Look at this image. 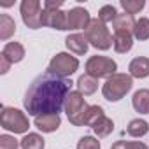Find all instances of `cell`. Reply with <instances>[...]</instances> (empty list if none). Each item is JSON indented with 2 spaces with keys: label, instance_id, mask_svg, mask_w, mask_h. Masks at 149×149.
I'll use <instances>...</instances> for the list:
<instances>
[{
  "label": "cell",
  "instance_id": "obj_1",
  "mask_svg": "<svg viewBox=\"0 0 149 149\" xmlns=\"http://www.w3.org/2000/svg\"><path fill=\"white\" fill-rule=\"evenodd\" d=\"M70 86V79L58 77L51 72H44L33 79V83L26 90L23 105L26 112L33 118L44 114H60L65 105L67 95L72 91Z\"/></svg>",
  "mask_w": 149,
  "mask_h": 149
},
{
  "label": "cell",
  "instance_id": "obj_2",
  "mask_svg": "<svg viewBox=\"0 0 149 149\" xmlns=\"http://www.w3.org/2000/svg\"><path fill=\"white\" fill-rule=\"evenodd\" d=\"M133 86V77L130 74H114L109 77L104 86H102V95L109 102H118L121 100Z\"/></svg>",
  "mask_w": 149,
  "mask_h": 149
},
{
  "label": "cell",
  "instance_id": "obj_3",
  "mask_svg": "<svg viewBox=\"0 0 149 149\" xmlns=\"http://www.w3.org/2000/svg\"><path fill=\"white\" fill-rule=\"evenodd\" d=\"M84 35L90 42V46H93L95 49L100 51H107L112 46V35L107 28L105 23H102L98 18L91 19V23L88 25V28L84 30Z\"/></svg>",
  "mask_w": 149,
  "mask_h": 149
},
{
  "label": "cell",
  "instance_id": "obj_4",
  "mask_svg": "<svg viewBox=\"0 0 149 149\" xmlns=\"http://www.w3.org/2000/svg\"><path fill=\"white\" fill-rule=\"evenodd\" d=\"M0 125H2L4 130L13 132V133H26L30 128V123H28V118L25 116V112H21L19 109H14V107H2Z\"/></svg>",
  "mask_w": 149,
  "mask_h": 149
},
{
  "label": "cell",
  "instance_id": "obj_5",
  "mask_svg": "<svg viewBox=\"0 0 149 149\" xmlns=\"http://www.w3.org/2000/svg\"><path fill=\"white\" fill-rule=\"evenodd\" d=\"M84 68H86L88 76H91L95 79H102V77L109 79V77L114 76V74H118L116 72L118 70V63L112 58H109V56H91L86 61Z\"/></svg>",
  "mask_w": 149,
  "mask_h": 149
},
{
  "label": "cell",
  "instance_id": "obj_6",
  "mask_svg": "<svg viewBox=\"0 0 149 149\" xmlns=\"http://www.w3.org/2000/svg\"><path fill=\"white\" fill-rule=\"evenodd\" d=\"M77 68H79V60L76 56H70L68 53H58V54H54L51 58L47 72L54 74V76H58V77H65L67 79Z\"/></svg>",
  "mask_w": 149,
  "mask_h": 149
},
{
  "label": "cell",
  "instance_id": "obj_7",
  "mask_svg": "<svg viewBox=\"0 0 149 149\" xmlns=\"http://www.w3.org/2000/svg\"><path fill=\"white\" fill-rule=\"evenodd\" d=\"M19 11H21L23 23L28 28L37 30V28L42 26V11H40V2L39 0H23Z\"/></svg>",
  "mask_w": 149,
  "mask_h": 149
},
{
  "label": "cell",
  "instance_id": "obj_8",
  "mask_svg": "<svg viewBox=\"0 0 149 149\" xmlns=\"http://www.w3.org/2000/svg\"><path fill=\"white\" fill-rule=\"evenodd\" d=\"M104 116V109L100 105H86L79 114L68 118V121L74 126H91L97 118Z\"/></svg>",
  "mask_w": 149,
  "mask_h": 149
},
{
  "label": "cell",
  "instance_id": "obj_9",
  "mask_svg": "<svg viewBox=\"0 0 149 149\" xmlns=\"http://www.w3.org/2000/svg\"><path fill=\"white\" fill-rule=\"evenodd\" d=\"M67 23H68V30H81V28H88V25L91 23L90 13L84 7H74L67 13Z\"/></svg>",
  "mask_w": 149,
  "mask_h": 149
},
{
  "label": "cell",
  "instance_id": "obj_10",
  "mask_svg": "<svg viewBox=\"0 0 149 149\" xmlns=\"http://www.w3.org/2000/svg\"><path fill=\"white\" fill-rule=\"evenodd\" d=\"M42 26H49L54 30H68L67 13H63L61 9H56V11L42 9Z\"/></svg>",
  "mask_w": 149,
  "mask_h": 149
},
{
  "label": "cell",
  "instance_id": "obj_11",
  "mask_svg": "<svg viewBox=\"0 0 149 149\" xmlns=\"http://www.w3.org/2000/svg\"><path fill=\"white\" fill-rule=\"evenodd\" d=\"M86 105H88V104H86L83 93H79V91H70V93L67 95V98H65V105H63V109H65L67 116L72 118V116L79 114Z\"/></svg>",
  "mask_w": 149,
  "mask_h": 149
},
{
  "label": "cell",
  "instance_id": "obj_12",
  "mask_svg": "<svg viewBox=\"0 0 149 149\" xmlns=\"http://www.w3.org/2000/svg\"><path fill=\"white\" fill-rule=\"evenodd\" d=\"M65 44H67L68 51H72L74 54H77V56L86 54V51L90 47V42H88V39H86L84 33H70L65 39Z\"/></svg>",
  "mask_w": 149,
  "mask_h": 149
},
{
  "label": "cell",
  "instance_id": "obj_13",
  "mask_svg": "<svg viewBox=\"0 0 149 149\" xmlns=\"http://www.w3.org/2000/svg\"><path fill=\"white\" fill-rule=\"evenodd\" d=\"M33 125H35V128H39L44 133H53L60 128L61 118H60V114H44V116H37L33 119Z\"/></svg>",
  "mask_w": 149,
  "mask_h": 149
},
{
  "label": "cell",
  "instance_id": "obj_14",
  "mask_svg": "<svg viewBox=\"0 0 149 149\" xmlns=\"http://www.w3.org/2000/svg\"><path fill=\"white\" fill-rule=\"evenodd\" d=\"M128 70H130V76L132 77H137V79H144L149 76V58L146 56H137L130 61L128 65Z\"/></svg>",
  "mask_w": 149,
  "mask_h": 149
},
{
  "label": "cell",
  "instance_id": "obj_15",
  "mask_svg": "<svg viewBox=\"0 0 149 149\" xmlns=\"http://www.w3.org/2000/svg\"><path fill=\"white\" fill-rule=\"evenodd\" d=\"M135 19L132 14L128 13H118L116 19L112 21V26H114V33L116 32H126V33H133V28H135Z\"/></svg>",
  "mask_w": 149,
  "mask_h": 149
},
{
  "label": "cell",
  "instance_id": "obj_16",
  "mask_svg": "<svg viewBox=\"0 0 149 149\" xmlns=\"http://www.w3.org/2000/svg\"><path fill=\"white\" fill-rule=\"evenodd\" d=\"M112 46L116 49V53H128L133 47V33H126V32H116L112 37Z\"/></svg>",
  "mask_w": 149,
  "mask_h": 149
},
{
  "label": "cell",
  "instance_id": "obj_17",
  "mask_svg": "<svg viewBox=\"0 0 149 149\" xmlns=\"http://www.w3.org/2000/svg\"><path fill=\"white\" fill-rule=\"evenodd\" d=\"M2 56L7 58L11 63H19L25 58V47L19 42H7L2 49Z\"/></svg>",
  "mask_w": 149,
  "mask_h": 149
},
{
  "label": "cell",
  "instance_id": "obj_18",
  "mask_svg": "<svg viewBox=\"0 0 149 149\" xmlns=\"http://www.w3.org/2000/svg\"><path fill=\"white\" fill-rule=\"evenodd\" d=\"M132 105L140 114H149V90H139L133 93Z\"/></svg>",
  "mask_w": 149,
  "mask_h": 149
},
{
  "label": "cell",
  "instance_id": "obj_19",
  "mask_svg": "<svg viewBox=\"0 0 149 149\" xmlns=\"http://www.w3.org/2000/svg\"><path fill=\"white\" fill-rule=\"evenodd\" d=\"M91 128H93V132H95L98 137H107V135L112 133L114 123H112V119H109V118L104 114V116H100V118H97V119L93 121Z\"/></svg>",
  "mask_w": 149,
  "mask_h": 149
},
{
  "label": "cell",
  "instance_id": "obj_20",
  "mask_svg": "<svg viewBox=\"0 0 149 149\" xmlns=\"http://www.w3.org/2000/svg\"><path fill=\"white\" fill-rule=\"evenodd\" d=\"M97 90H98V79L88 76V74H84V76H81L77 79V91L79 93H83V95H93Z\"/></svg>",
  "mask_w": 149,
  "mask_h": 149
},
{
  "label": "cell",
  "instance_id": "obj_21",
  "mask_svg": "<svg viewBox=\"0 0 149 149\" xmlns=\"http://www.w3.org/2000/svg\"><path fill=\"white\" fill-rule=\"evenodd\" d=\"M16 32V23L9 14L0 16V40H9Z\"/></svg>",
  "mask_w": 149,
  "mask_h": 149
},
{
  "label": "cell",
  "instance_id": "obj_22",
  "mask_svg": "<svg viewBox=\"0 0 149 149\" xmlns=\"http://www.w3.org/2000/svg\"><path fill=\"white\" fill-rule=\"evenodd\" d=\"M19 144H21V149H44L46 146L44 139L39 133H26L19 140Z\"/></svg>",
  "mask_w": 149,
  "mask_h": 149
},
{
  "label": "cell",
  "instance_id": "obj_23",
  "mask_svg": "<svg viewBox=\"0 0 149 149\" xmlns=\"http://www.w3.org/2000/svg\"><path fill=\"white\" fill-rule=\"evenodd\" d=\"M126 132L132 137H144L149 132V125H147V121H144L140 118L139 119H132L128 123V126H126Z\"/></svg>",
  "mask_w": 149,
  "mask_h": 149
},
{
  "label": "cell",
  "instance_id": "obj_24",
  "mask_svg": "<svg viewBox=\"0 0 149 149\" xmlns=\"http://www.w3.org/2000/svg\"><path fill=\"white\" fill-rule=\"evenodd\" d=\"M133 37L137 40H147L149 39V19L147 18L137 19L135 28H133Z\"/></svg>",
  "mask_w": 149,
  "mask_h": 149
},
{
  "label": "cell",
  "instance_id": "obj_25",
  "mask_svg": "<svg viewBox=\"0 0 149 149\" xmlns=\"http://www.w3.org/2000/svg\"><path fill=\"white\" fill-rule=\"evenodd\" d=\"M121 7L125 9V13H128V14H139L142 9H144V6H146V2L144 0H121Z\"/></svg>",
  "mask_w": 149,
  "mask_h": 149
},
{
  "label": "cell",
  "instance_id": "obj_26",
  "mask_svg": "<svg viewBox=\"0 0 149 149\" xmlns=\"http://www.w3.org/2000/svg\"><path fill=\"white\" fill-rule=\"evenodd\" d=\"M116 16H118V11H116V7L114 6H104V7H100V11H98V19L102 21V23H112L114 19H116Z\"/></svg>",
  "mask_w": 149,
  "mask_h": 149
},
{
  "label": "cell",
  "instance_id": "obj_27",
  "mask_svg": "<svg viewBox=\"0 0 149 149\" xmlns=\"http://www.w3.org/2000/svg\"><path fill=\"white\" fill-rule=\"evenodd\" d=\"M111 149H149V147H147L144 142H137V140H133V142H128V140H116Z\"/></svg>",
  "mask_w": 149,
  "mask_h": 149
},
{
  "label": "cell",
  "instance_id": "obj_28",
  "mask_svg": "<svg viewBox=\"0 0 149 149\" xmlns=\"http://www.w3.org/2000/svg\"><path fill=\"white\" fill-rule=\"evenodd\" d=\"M77 149H100V140H97L95 137H81L77 142Z\"/></svg>",
  "mask_w": 149,
  "mask_h": 149
},
{
  "label": "cell",
  "instance_id": "obj_29",
  "mask_svg": "<svg viewBox=\"0 0 149 149\" xmlns=\"http://www.w3.org/2000/svg\"><path fill=\"white\" fill-rule=\"evenodd\" d=\"M21 147L19 140H16L11 135H0V149H18Z\"/></svg>",
  "mask_w": 149,
  "mask_h": 149
},
{
  "label": "cell",
  "instance_id": "obj_30",
  "mask_svg": "<svg viewBox=\"0 0 149 149\" xmlns=\"http://www.w3.org/2000/svg\"><path fill=\"white\" fill-rule=\"evenodd\" d=\"M63 6V0H46L44 2V9H49V11H56Z\"/></svg>",
  "mask_w": 149,
  "mask_h": 149
},
{
  "label": "cell",
  "instance_id": "obj_31",
  "mask_svg": "<svg viewBox=\"0 0 149 149\" xmlns=\"http://www.w3.org/2000/svg\"><path fill=\"white\" fill-rule=\"evenodd\" d=\"M11 61L7 60V58H4L2 54H0V74H7V70L11 68Z\"/></svg>",
  "mask_w": 149,
  "mask_h": 149
}]
</instances>
